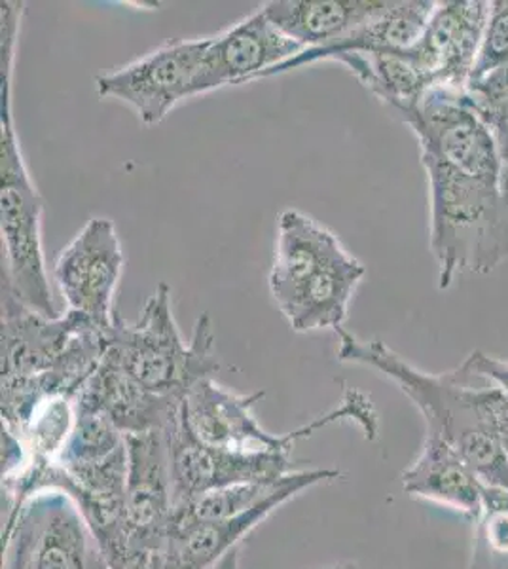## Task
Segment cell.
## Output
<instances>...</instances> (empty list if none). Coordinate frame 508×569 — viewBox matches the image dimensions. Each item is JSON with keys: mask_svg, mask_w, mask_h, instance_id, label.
Returning a JSON list of instances; mask_svg holds the SVG:
<instances>
[{"mask_svg": "<svg viewBox=\"0 0 508 569\" xmlns=\"http://www.w3.org/2000/svg\"><path fill=\"white\" fill-rule=\"evenodd\" d=\"M78 395L103 410L126 437L168 431L185 402L142 388L107 357Z\"/></svg>", "mask_w": 508, "mask_h": 569, "instance_id": "obj_13", "label": "cell"}, {"mask_svg": "<svg viewBox=\"0 0 508 569\" xmlns=\"http://www.w3.org/2000/svg\"><path fill=\"white\" fill-rule=\"evenodd\" d=\"M290 499L289 496H279L241 517L171 525L163 569H211Z\"/></svg>", "mask_w": 508, "mask_h": 569, "instance_id": "obj_19", "label": "cell"}, {"mask_svg": "<svg viewBox=\"0 0 508 569\" xmlns=\"http://www.w3.org/2000/svg\"><path fill=\"white\" fill-rule=\"evenodd\" d=\"M23 2H2L0 40V230L7 254L2 287L46 318H58L42 247L44 201L32 182L13 123V61Z\"/></svg>", "mask_w": 508, "mask_h": 569, "instance_id": "obj_2", "label": "cell"}, {"mask_svg": "<svg viewBox=\"0 0 508 569\" xmlns=\"http://www.w3.org/2000/svg\"><path fill=\"white\" fill-rule=\"evenodd\" d=\"M435 8V0H392L386 12L367 26L359 27L346 39L317 50H303L297 58L289 59L283 66L266 72L262 78L295 71L317 61H332L341 53L408 52L424 37L425 27L431 20Z\"/></svg>", "mask_w": 508, "mask_h": 569, "instance_id": "obj_15", "label": "cell"}, {"mask_svg": "<svg viewBox=\"0 0 508 569\" xmlns=\"http://www.w3.org/2000/svg\"><path fill=\"white\" fill-rule=\"evenodd\" d=\"M332 61L348 67L360 84L381 103L397 110L400 117L412 109L425 90L431 88L408 52L341 53Z\"/></svg>", "mask_w": 508, "mask_h": 569, "instance_id": "obj_20", "label": "cell"}, {"mask_svg": "<svg viewBox=\"0 0 508 569\" xmlns=\"http://www.w3.org/2000/svg\"><path fill=\"white\" fill-rule=\"evenodd\" d=\"M367 268L341 247L335 257L311 276L292 297L279 306L290 329L300 335L316 330H338L348 319L349 305Z\"/></svg>", "mask_w": 508, "mask_h": 569, "instance_id": "obj_17", "label": "cell"}, {"mask_svg": "<svg viewBox=\"0 0 508 569\" xmlns=\"http://www.w3.org/2000/svg\"><path fill=\"white\" fill-rule=\"evenodd\" d=\"M104 330L74 311L40 316L2 287V380L61 375L86 383L103 359Z\"/></svg>", "mask_w": 508, "mask_h": 569, "instance_id": "obj_6", "label": "cell"}, {"mask_svg": "<svg viewBox=\"0 0 508 569\" xmlns=\"http://www.w3.org/2000/svg\"><path fill=\"white\" fill-rule=\"evenodd\" d=\"M467 98L496 141L502 168V194L508 203V63L472 78Z\"/></svg>", "mask_w": 508, "mask_h": 569, "instance_id": "obj_21", "label": "cell"}, {"mask_svg": "<svg viewBox=\"0 0 508 569\" xmlns=\"http://www.w3.org/2000/svg\"><path fill=\"white\" fill-rule=\"evenodd\" d=\"M211 569H241L239 568V547L233 549L232 552H228L217 566H212Z\"/></svg>", "mask_w": 508, "mask_h": 569, "instance_id": "obj_27", "label": "cell"}, {"mask_svg": "<svg viewBox=\"0 0 508 569\" xmlns=\"http://www.w3.org/2000/svg\"><path fill=\"white\" fill-rule=\"evenodd\" d=\"M343 243L329 228L297 209H285L277 219L276 251L270 291L277 308L327 264Z\"/></svg>", "mask_w": 508, "mask_h": 569, "instance_id": "obj_18", "label": "cell"}, {"mask_svg": "<svg viewBox=\"0 0 508 569\" xmlns=\"http://www.w3.org/2000/svg\"><path fill=\"white\" fill-rule=\"evenodd\" d=\"M389 7V0H271L260 8L303 50H317L346 39Z\"/></svg>", "mask_w": 508, "mask_h": 569, "instance_id": "obj_16", "label": "cell"}, {"mask_svg": "<svg viewBox=\"0 0 508 569\" xmlns=\"http://www.w3.org/2000/svg\"><path fill=\"white\" fill-rule=\"evenodd\" d=\"M508 63V0H494L489 10L488 27L482 50L472 78L494 71ZM470 78V80H472Z\"/></svg>", "mask_w": 508, "mask_h": 569, "instance_id": "obj_23", "label": "cell"}, {"mask_svg": "<svg viewBox=\"0 0 508 569\" xmlns=\"http://www.w3.org/2000/svg\"><path fill=\"white\" fill-rule=\"evenodd\" d=\"M491 2H437L425 33L408 53L431 88L467 90L477 69L488 27Z\"/></svg>", "mask_w": 508, "mask_h": 569, "instance_id": "obj_10", "label": "cell"}, {"mask_svg": "<svg viewBox=\"0 0 508 569\" xmlns=\"http://www.w3.org/2000/svg\"><path fill=\"white\" fill-rule=\"evenodd\" d=\"M209 44L211 37L160 46L117 71L99 74L97 96L129 104L145 126L163 122L180 101L192 99L193 82L200 74Z\"/></svg>", "mask_w": 508, "mask_h": 569, "instance_id": "obj_7", "label": "cell"}, {"mask_svg": "<svg viewBox=\"0 0 508 569\" xmlns=\"http://www.w3.org/2000/svg\"><path fill=\"white\" fill-rule=\"evenodd\" d=\"M303 46L279 31L260 8L217 37H211L192 98L225 86L260 80L266 72L297 58Z\"/></svg>", "mask_w": 508, "mask_h": 569, "instance_id": "obj_11", "label": "cell"}, {"mask_svg": "<svg viewBox=\"0 0 508 569\" xmlns=\"http://www.w3.org/2000/svg\"><path fill=\"white\" fill-rule=\"evenodd\" d=\"M265 397V391L233 393L212 378H203L188 391L182 402V418L193 437L203 445L233 452H281L290 456L298 440L308 439L338 421H355L362 429L365 439L378 437V415L370 397L348 386L338 407L285 435L270 433L258 423L255 407Z\"/></svg>", "mask_w": 508, "mask_h": 569, "instance_id": "obj_5", "label": "cell"}, {"mask_svg": "<svg viewBox=\"0 0 508 569\" xmlns=\"http://www.w3.org/2000/svg\"><path fill=\"white\" fill-rule=\"evenodd\" d=\"M126 254L117 227L110 219L93 217L59 252L53 279L64 298L67 311H74L109 329L112 302L122 279Z\"/></svg>", "mask_w": 508, "mask_h": 569, "instance_id": "obj_9", "label": "cell"}, {"mask_svg": "<svg viewBox=\"0 0 508 569\" xmlns=\"http://www.w3.org/2000/svg\"><path fill=\"white\" fill-rule=\"evenodd\" d=\"M336 335L340 337L338 361L370 367L389 378L418 407L427 433L456 448L486 485L508 488V458L499 427V410L507 397L501 389L489 382L475 388V378L464 365L432 375L380 340H360L343 327Z\"/></svg>", "mask_w": 508, "mask_h": 569, "instance_id": "obj_1", "label": "cell"}, {"mask_svg": "<svg viewBox=\"0 0 508 569\" xmlns=\"http://www.w3.org/2000/svg\"><path fill=\"white\" fill-rule=\"evenodd\" d=\"M469 569H508V488L484 492Z\"/></svg>", "mask_w": 508, "mask_h": 569, "instance_id": "obj_22", "label": "cell"}, {"mask_svg": "<svg viewBox=\"0 0 508 569\" xmlns=\"http://www.w3.org/2000/svg\"><path fill=\"white\" fill-rule=\"evenodd\" d=\"M319 569H359V566H357L355 562H349V560H346V562L330 563V566H325V568Z\"/></svg>", "mask_w": 508, "mask_h": 569, "instance_id": "obj_28", "label": "cell"}, {"mask_svg": "<svg viewBox=\"0 0 508 569\" xmlns=\"http://www.w3.org/2000/svg\"><path fill=\"white\" fill-rule=\"evenodd\" d=\"M173 509L203 493L228 486L276 482L297 471L289 453L233 452L209 447L193 437L180 410L179 420L166 431Z\"/></svg>", "mask_w": 508, "mask_h": 569, "instance_id": "obj_8", "label": "cell"}, {"mask_svg": "<svg viewBox=\"0 0 508 569\" xmlns=\"http://www.w3.org/2000/svg\"><path fill=\"white\" fill-rule=\"evenodd\" d=\"M142 388L185 401L188 391L203 378H212L220 365L215 351L209 313L193 325L190 342L180 337L171 306V289L160 283L142 308L137 323H129L114 311L104 330V353Z\"/></svg>", "mask_w": 508, "mask_h": 569, "instance_id": "obj_4", "label": "cell"}, {"mask_svg": "<svg viewBox=\"0 0 508 569\" xmlns=\"http://www.w3.org/2000/svg\"><path fill=\"white\" fill-rule=\"evenodd\" d=\"M402 488L412 498L477 518L488 485L456 448L437 435L427 433L418 458L402 472Z\"/></svg>", "mask_w": 508, "mask_h": 569, "instance_id": "obj_14", "label": "cell"}, {"mask_svg": "<svg viewBox=\"0 0 508 569\" xmlns=\"http://www.w3.org/2000/svg\"><path fill=\"white\" fill-rule=\"evenodd\" d=\"M499 427H501L502 448H505L508 458V399H505L501 410H499Z\"/></svg>", "mask_w": 508, "mask_h": 569, "instance_id": "obj_26", "label": "cell"}, {"mask_svg": "<svg viewBox=\"0 0 508 569\" xmlns=\"http://www.w3.org/2000/svg\"><path fill=\"white\" fill-rule=\"evenodd\" d=\"M429 188V246L438 289L461 273H491L508 259V203L502 182L421 156Z\"/></svg>", "mask_w": 508, "mask_h": 569, "instance_id": "obj_3", "label": "cell"}, {"mask_svg": "<svg viewBox=\"0 0 508 569\" xmlns=\"http://www.w3.org/2000/svg\"><path fill=\"white\" fill-rule=\"evenodd\" d=\"M20 515L31 522V569H109L96 533L67 493H37Z\"/></svg>", "mask_w": 508, "mask_h": 569, "instance_id": "obj_12", "label": "cell"}, {"mask_svg": "<svg viewBox=\"0 0 508 569\" xmlns=\"http://www.w3.org/2000/svg\"><path fill=\"white\" fill-rule=\"evenodd\" d=\"M461 365L472 378L494 383L508 399V361L482 351H472Z\"/></svg>", "mask_w": 508, "mask_h": 569, "instance_id": "obj_25", "label": "cell"}, {"mask_svg": "<svg viewBox=\"0 0 508 569\" xmlns=\"http://www.w3.org/2000/svg\"><path fill=\"white\" fill-rule=\"evenodd\" d=\"M32 530L26 515L2 530V569H31Z\"/></svg>", "mask_w": 508, "mask_h": 569, "instance_id": "obj_24", "label": "cell"}]
</instances>
